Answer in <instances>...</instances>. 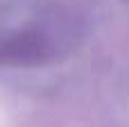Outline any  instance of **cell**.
<instances>
[{
  "label": "cell",
  "mask_w": 129,
  "mask_h": 127,
  "mask_svg": "<svg viewBox=\"0 0 129 127\" xmlns=\"http://www.w3.org/2000/svg\"><path fill=\"white\" fill-rule=\"evenodd\" d=\"M48 59V48L43 39L18 34L0 48V61L7 66H36Z\"/></svg>",
  "instance_id": "6da1fadb"
}]
</instances>
